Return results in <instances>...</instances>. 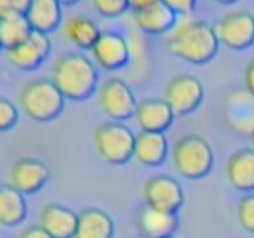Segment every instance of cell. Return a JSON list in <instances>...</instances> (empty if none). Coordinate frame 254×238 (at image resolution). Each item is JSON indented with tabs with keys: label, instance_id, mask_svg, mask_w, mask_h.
I'll use <instances>...</instances> for the list:
<instances>
[{
	"label": "cell",
	"instance_id": "cell-10",
	"mask_svg": "<svg viewBox=\"0 0 254 238\" xmlns=\"http://www.w3.org/2000/svg\"><path fill=\"white\" fill-rule=\"evenodd\" d=\"M143 197L148 206L175 213L184 201L182 185L175 178L158 175L144 184Z\"/></svg>",
	"mask_w": 254,
	"mask_h": 238
},
{
	"label": "cell",
	"instance_id": "cell-17",
	"mask_svg": "<svg viewBox=\"0 0 254 238\" xmlns=\"http://www.w3.org/2000/svg\"><path fill=\"white\" fill-rule=\"evenodd\" d=\"M178 226L175 213L144 206L138 214V229L144 238H163L172 236Z\"/></svg>",
	"mask_w": 254,
	"mask_h": 238
},
{
	"label": "cell",
	"instance_id": "cell-4",
	"mask_svg": "<svg viewBox=\"0 0 254 238\" xmlns=\"http://www.w3.org/2000/svg\"><path fill=\"white\" fill-rule=\"evenodd\" d=\"M213 150L206 139L190 134L176 142L172 151V162L176 172L187 178H201L209 174L213 166Z\"/></svg>",
	"mask_w": 254,
	"mask_h": 238
},
{
	"label": "cell",
	"instance_id": "cell-15",
	"mask_svg": "<svg viewBox=\"0 0 254 238\" xmlns=\"http://www.w3.org/2000/svg\"><path fill=\"white\" fill-rule=\"evenodd\" d=\"M78 214L60 204H49L39 214V225L53 238H74Z\"/></svg>",
	"mask_w": 254,
	"mask_h": 238
},
{
	"label": "cell",
	"instance_id": "cell-27",
	"mask_svg": "<svg viewBox=\"0 0 254 238\" xmlns=\"http://www.w3.org/2000/svg\"><path fill=\"white\" fill-rule=\"evenodd\" d=\"M19 118L17 107L5 97H0V132L11 130Z\"/></svg>",
	"mask_w": 254,
	"mask_h": 238
},
{
	"label": "cell",
	"instance_id": "cell-5",
	"mask_svg": "<svg viewBox=\"0 0 254 238\" xmlns=\"http://www.w3.org/2000/svg\"><path fill=\"white\" fill-rule=\"evenodd\" d=\"M135 142L136 135L122 123H105L94 132L95 151L109 164L128 162L134 156Z\"/></svg>",
	"mask_w": 254,
	"mask_h": 238
},
{
	"label": "cell",
	"instance_id": "cell-30",
	"mask_svg": "<svg viewBox=\"0 0 254 238\" xmlns=\"http://www.w3.org/2000/svg\"><path fill=\"white\" fill-rule=\"evenodd\" d=\"M19 238H53L49 233H47L45 230L40 225L37 226H28L27 229H24L20 233Z\"/></svg>",
	"mask_w": 254,
	"mask_h": 238
},
{
	"label": "cell",
	"instance_id": "cell-22",
	"mask_svg": "<svg viewBox=\"0 0 254 238\" xmlns=\"http://www.w3.org/2000/svg\"><path fill=\"white\" fill-rule=\"evenodd\" d=\"M65 39L79 49H91L102 32L94 20L85 15H73L64 23Z\"/></svg>",
	"mask_w": 254,
	"mask_h": 238
},
{
	"label": "cell",
	"instance_id": "cell-3",
	"mask_svg": "<svg viewBox=\"0 0 254 238\" xmlns=\"http://www.w3.org/2000/svg\"><path fill=\"white\" fill-rule=\"evenodd\" d=\"M19 103L24 114L36 122H49L63 111L65 97L52 79L36 78L20 89Z\"/></svg>",
	"mask_w": 254,
	"mask_h": 238
},
{
	"label": "cell",
	"instance_id": "cell-13",
	"mask_svg": "<svg viewBox=\"0 0 254 238\" xmlns=\"http://www.w3.org/2000/svg\"><path fill=\"white\" fill-rule=\"evenodd\" d=\"M225 120L238 134L252 135L254 131V95L248 90L233 91L224 107Z\"/></svg>",
	"mask_w": 254,
	"mask_h": 238
},
{
	"label": "cell",
	"instance_id": "cell-32",
	"mask_svg": "<svg viewBox=\"0 0 254 238\" xmlns=\"http://www.w3.org/2000/svg\"><path fill=\"white\" fill-rule=\"evenodd\" d=\"M130 1V7L134 9V12L142 11L144 8L150 7L152 4H155L159 0H128Z\"/></svg>",
	"mask_w": 254,
	"mask_h": 238
},
{
	"label": "cell",
	"instance_id": "cell-38",
	"mask_svg": "<svg viewBox=\"0 0 254 238\" xmlns=\"http://www.w3.org/2000/svg\"><path fill=\"white\" fill-rule=\"evenodd\" d=\"M253 17H254V15H253Z\"/></svg>",
	"mask_w": 254,
	"mask_h": 238
},
{
	"label": "cell",
	"instance_id": "cell-29",
	"mask_svg": "<svg viewBox=\"0 0 254 238\" xmlns=\"http://www.w3.org/2000/svg\"><path fill=\"white\" fill-rule=\"evenodd\" d=\"M170 7L176 15H190L196 8L197 0H160Z\"/></svg>",
	"mask_w": 254,
	"mask_h": 238
},
{
	"label": "cell",
	"instance_id": "cell-26",
	"mask_svg": "<svg viewBox=\"0 0 254 238\" xmlns=\"http://www.w3.org/2000/svg\"><path fill=\"white\" fill-rule=\"evenodd\" d=\"M93 7L99 15L105 17H117L130 8L128 0H91Z\"/></svg>",
	"mask_w": 254,
	"mask_h": 238
},
{
	"label": "cell",
	"instance_id": "cell-28",
	"mask_svg": "<svg viewBox=\"0 0 254 238\" xmlns=\"http://www.w3.org/2000/svg\"><path fill=\"white\" fill-rule=\"evenodd\" d=\"M31 0H0V20L25 15Z\"/></svg>",
	"mask_w": 254,
	"mask_h": 238
},
{
	"label": "cell",
	"instance_id": "cell-24",
	"mask_svg": "<svg viewBox=\"0 0 254 238\" xmlns=\"http://www.w3.org/2000/svg\"><path fill=\"white\" fill-rule=\"evenodd\" d=\"M33 29L28 23L25 15L11 16L0 20V41L1 47L8 49L27 40Z\"/></svg>",
	"mask_w": 254,
	"mask_h": 238
},
{
	"label": "cell",
	"instance_id": "cell-35",
	"mask_svg": "<svg viewBox=\"0 0 254 238\" xmlns=\"http://www.w3.org/2000/svg\"><path fill=\"white\" fill-rule=\"evenodd\" d=\"M250 139H252V150L254 151V131L252 132V135H250Z\"/></svg>",
	"mask_w": 254,
	"mask_h": 238
},
{
	"label": "cell",
	"instance_id": "cell-11",
	"mask_svg": "<svg viewBox=\"0 0 254 238\" xmlns=\"http://www.w3.org/2000/svg\"><path fill=\"white\" fill-rule=\"evenodd\" d=\"M49 178L51 171L47 164L33 158L19 159L8 172L9 185L23 194L36 193L47 184Z\"/></svg>",
	"mask_w": 254,
	"mask_h": 238
},
{
	"label": "cell",
	"instance_id": "cell-19",
	"mask_svg": "<svg viewBox=\"0 0 254 238\" xmlns=\"http://www.w3.org/2000/svg\"><path fill=\"white\" fill-rule=\"evenodd\" d=\"M134 21L139 29L152 35H160L174 29L176 13L159 0L142 11L134 12Z\"/></svg>",
	"mask_w": 254,
	"mask_h": 238
},
{
	"label": "cell",
	"instance_id": "cell-9",
	"mask_svg": "<svg viewBox=\"0 0 254 238\" xmlns=\"http://www.w3.org/2000/svg\"><path fill=\"white\" fill-rule=\"evenodd\" d=\"M51 48V40L47 33L33 31L23 43L5 49V57L8 62L19 70H35L49 56Z\"/></svg>",
	"mask_w": 254,
	"mask_h": 238
},
{
	"label": "cell",
	"instance_id": "cell-2",
	"mask_svg": "<svg viewBox=\"0 0 254 238\" xmlns=\"http://www.w3.org/2000/svg\"><path fill=\"white\" fill-rule=\"evenodd\" d=\"M51 79L65 98L82 101L95 90L98 73L94 63L86 56L69 52L60 56L53 62Z\"/></svg>",
	"mask_w": 254,
	"mask_h": 238
},
{
	"label": "cell",
	"instance_id": "cell-25",
	"mask_svg": "<svg viewBox=\"0 0 254 238\" xmlns=\"http://www.w3.org/2000/svg\"><path fill=\"white\" fill-rule=\"evenodd\" d=\"M237 216L242 228L254 234V194H246L238 201Z\"/></svg>",
	"mask_w": 254,
	"mask_h": 238
},
{
	"label": "cell",
	"instance_id": "cell-33",
	"mask_svg": "<svg viewBox=\"0 0 254 238\" xmlns=\"http://www.w3.org/2000/svg\"><path fill=\"white\" fill-rule=\"evenodd\" d=\"M61 5H71V4H75L78 0H57Z\"/></svg>",
	"mask_w": 254,
	"mask_h": 238
},
{
	"label": "cell",
	"instance_id": "cell-37",
	"mask_svg": "<svg viewBox=\"0 0 254 238\" xmlns=\"http://www.w3.org/2000/svg\"><path fill=\"white\" fill-rule=\"evenodd\" d=\"M0 48H1V41H0Z\"/></svg>",
	"mask_w": 254,
	"mask_h": 238
},
{
	"label": "cell",
	"instance_id": "cell-12",
	"mask_svg": "<svg viewBox=\"0 0 254 238\" xmlns=\"http://www.w3.org/2000/svg\"><path fill=\"white\" fill-rule=\"evenodd\" d=\"M90 51L95 62L105 70L121 69L130 59V47L126 39L115 32H102Z\"/></svg>",
	"mask_w": 254,
	"mask_h": 238
},
{
	"label": "cell",
	"instance_id": "cell-6",
	"mask_svg": "<svg viewBox=\"0 0 254 238\" xmlns=\"http://www.w3.org/2000/svg\"><path fill=\"white\" fill-rule=\"evenodd\" d=\"M97 101L101 110L115 120H125L135 114L134 91L123 79L109 78L98 89Z\"/></svg>",
	"mask_w": 254,
	"mask_h": 238
},
{
	"label": "cell",
	"instance_id": "cell-1",
	"mask_svg": "<svg viewBox=\"0 0 254 238\" xmlns=\"http://www.w3.org/2000/svg\"><path fill=\"white\" fill-rule=\"evenodd\" d=\"M218 37L214 27L197 19L179 21L168 36V51L190 63H205L218 51Z\"/></svg>",
	"mask_w": 254,
	"mask_h": 238
},
{
	"label": "cell",
	"instance_id": "cell-8",
	"mask_svg": "<svg viewBox=\"0 0 254 238\" xmlns=\"http://www.w3.org/2000/svg\"><path fill=\"white\" fill-rule=\"evenodd\" d=\"M218 41L233 51H241L254 43V17L249 12H229L214 27Z\"/></svg>",
	"mask_w": 254,
	"mask_h": 238
},
{
	"label": "cell",
	"instance_id": "cell-20",
	"mask_svg": "<svg viewBox=\"0 0 254 238\" xmlns=\"http://www.w3.org/2000/svg\"><path fill=\"white\" fill-rule=\"evenodd\" d=\"M25 17L33 31L48 35L61 23V4L57 0H31Z\"/></svg>",
	"mask_w": 254,
	"mask_h": 238
},
{
	"label": "cell",
	"instance_id": "cell-21",
	"mask_svg": "<svg viewBox=\"0 0 254 238\" xmlns=\"http://www.w3.org/2000/svg\"><path fill=\"white\" fill-rule=\"evenodd\" d=\"M114 222L106 212L87 208L78 214L74 238H113Z\"/></svg>",
	"mask_w": 254,
	"mask_h": 238
},
{
	"label": "cell",
	"instance_id": "cell-18",
	"mask_svg": "<svg viewBox=\"0 0 254 238\" xmlns=\"http://www.w3.org/2000/svg\"><path fill=\"white\" fill-rule=\"evenodd\" d=\"M226 178L236 189L254 190V151L252 148H244L230 156L226 163Z\"/></svg>",
	"mask_w": 254,
	"mask_h": 238
},
{
	"label": "cell",
	"instance_id": "cell-7",
	"mask_svg": "<svg viewBox=\"0 0 254 238\" xmlns=\"http://www.w3.org/2000/svg\"><path fill=\"white\" fill-rule=\"evenodd\" d=\"M204 98L201 81L190 74H179L171 79L164 91V99L175 115L193 113Z\"/></svg>",
	"mask_w": 254,
	"mask_h": 238
},
{
	"label": "cell",
	"instance_id": "cell-16",
	"mask_svg": "<svg viewBox=\"0 0 254 238\" xmlns=\"http://www.w3.org/2000/svg\"><path fill=\"white\" fill-rule=\"evenodd\" d=\"M168 152V143L164 132L140 131L136 135L134 158L147 167L160 166Z\"/></svg>",
	"mask_w": 254,
	"mask_h": 238
},
{
	"label": "cell",
	"instance_id": "cell-14",
	"mask_svg": "<svg viewBox=\"0 0 254 238\" xmlns=\"http://www.w3.org/2000/svg\"><path fill=\"white\" fill-rule=\"evenodd\" d=\"M135 118L142 131L164 132L174 122V111L166 99L146 98L135 109Z\"/></svg>",
	"mask_w": 254,
	"mask_h": 238
},
{
	"label": "cell",
	"instance_id": "cell-23",
	"mask_svg": "<svg viewBox=\"0 0 254 238\" xmlns=\"http://www.w3.org/2000/svg\"><path fill=\"white\" fill-rule=\"evenodd\" d=\"M27 216V202L24 194L13 186L0 185V225L16 226Z\"/></svg>",
	"mask_w": 254,
	"mask_h": 238
},
{
	"label": "cell",
	"instance_id": "cell-36",
	"mask_svg": "<svg viewBox=\"0 0 254 238\" xmlns=\"http://www.w3.org/2000/svg\"><path fill=\"white\" fill-rule=\"evenodd\" d=\"M163 238H175V237H172V236H168V237H163Z\"/></svg>",
	"mask_w": 254,
	"mask_h": 238
},
{
	"label": "cell",
	"instance_id": "cell-34",
	"mask_svg": "<svg viewBox=\"0 0 254 238\" xmlns=\"http://www.w3.org/2000/svg\"><path fill=\"white\" fill-rule=\"evenodd\" d=\"M214 1H218V3H222V4H230V3H234L236 0H214Z\"/></svg>",
	"mask_w": 254,
	"mask_h": 238
},
{
	"label": "cell",
	"instance_id": "cell-31",
	"mask_svg": "<svg viewBox=\"0 0 254 238\" xmlns=\"http://www.w3.org/2000/svg\"><path fill=\"white\" fill-rule=\"evenodd\" d=\"M244 83H245V90L254 95V59L246 65L244 71Z\"/></svg>",
	"mask_w": 254,
	"mask_h": 238
}]
</instances>
